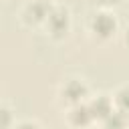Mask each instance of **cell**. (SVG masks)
Masks as SVG:
<instances>
[{
	"mask_svg": "<svg viewBox=\"0 0 129 129\" xmlns=\"http://www.w3.org/2000/svg\"><path fill=\"white\" fill-rule=\"evenodd\" d=\"M93 28L95 32H99L101 36H109L115 30V20L109 14H97V18L93 20Z\"/></svg>",
	"mask_w": 129,
	"mask_h": 129,
	"instance_id": "cell-1",
	"label": "cell"
},
{
	"mask_svg": "<svg viewBox=\"0 0 129 129\" xmlns=\"http://www.w3.org/2000/svg\"><path fill=\"white\" fill-rule=\"evenodd\" d=\"M48 22L54 34H60L67 30V10H54L48 14Z\"/></svg>",
	"mask_w": 129,
	"mask_h": 129,
	"instance_id": "cell-2",
	"label": "cell"
},
{
	"mask_svg": "<svg viewBox=\"0 0 129 129\" xmlns=\"http://www.w3.org/2000/svg\"><path fill=\"white\" fill-rule=\"evenodd\" d=\"M89 109H91L93 115H99V117H103V119H107V117L111 115V103H109L107 97H99L97 101H93V105H91Z\"/></svg>",
	"mask_w": 129,
	"mask_h": 129,
	"instance_id": "cell-3",
	"label": "cell"
},
{
	"mask_svg": "<svg viewBox=\"0 0 129 129\" xmlns=\"http://www.w3.org/2000/svg\"><path fill=\"white\" fill-rule=\"evenodd\" d=\"M91 117H93V113H91L89 107H81V105H77V107L71 111V121L77 123V125H85V123H89Z\"/></svg>",
	"mask_w": 129,
	"mask_h": 129,
	"instance_id": "cell-4",
	"label": "cell"
},
{
	"mask_svg": "<svg viewBox=\"0 0 129 129\" xmlns=\"http://www.w3.org/2000/svg\"><path fill=\"white\" fill-rule=\"evenodd\" d=\"M64 95H67V99H71V101H79L81 97H85V87L81 85V83H69L67 85V89H64Z\"/></svg>",
	"mask_w": 129,
	"mask_h": 129,
	"instance_id": "cell-5",
	"label": "cell"
},
{
	"mask_svg": "<svg viewBox=\"0 0 129 129\" xmlns=\"http://www.w3.org/2000/svg\"><path fill=\"white\" fill-rule=\"evenodd\" d=\"M123 123H125L123 113H113V111H111V115L107 117V127H109V129H119Z\"/></svg>",
	"mask_w": 129,
	"mask_h": 129,
	"instance_id": "cell-6",
	"label": "cell"
},
{
	"mask_svg": "<svg viewBox=\"0 0 129 129\" xmlns=\"http://www.w3.org/2000/svg\"><path fill=\"white\" fill-rule=\"evenodd\" d=\"M28 12L34 14V20H38V18H42V16H48V14H46V4H44V2H36V4H32V6L28 8Z\"/></svg>",
	"mask_w": 129,
	"mask_h": 129,
	"instance_id": "cell-7",
	"label": "cell"
},
{
	"mask_svg": "<svg viewBox=\"0 0 129 129\" xmlns=\"http://www.w3.org/2000/svg\"><path fill=\"white\" fill-rule=\"evenodd\" d=\"M117 105L125 111V109H129V87H125V89H121L119 93H117Z\"/></svg>",
	"mask_w": 129,
	"mask_h": 129,
	"instance_id": "cell-8",
	"label": "cell"
},
{
	"mask_svg": "<svg viewBox=\"0 0 129 129\" xmlns=\"http://www.w3.org/2000/svg\"><path fill=\"white\" fill-rule=\"evenodd\" d=\"M20 129H36V127H34V125H22Z\"/></svg>",
	"mask_w": 129,
	"mask_h": 129,
	"instance_id": "cell-9",
	"label": "cell"
}]
</instances>
